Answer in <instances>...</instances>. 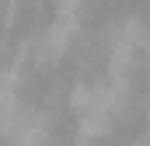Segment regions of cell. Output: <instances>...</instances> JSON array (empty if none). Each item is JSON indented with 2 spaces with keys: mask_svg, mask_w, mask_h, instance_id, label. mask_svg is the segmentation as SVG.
<instances>
[{
  "mask_svg": "<svg viewBox=\"0 0 150 146\" xmlns=\"http://www.w3.org/2000/svg\"><path fill=\"white\" fill-rule=\"evenodd\" d=\"M126 146H150V125L143 129V132H136V136H133V139H129Z\"/></svg>",
  "mask_w": 150,
  "mask_h": 146,
  "instance_id": "obj_1",
  "label": "cell"
}]
</instances>
